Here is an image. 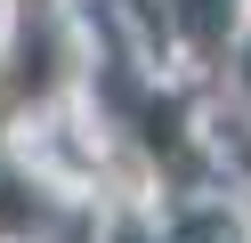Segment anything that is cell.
Masks as SVG:
<instances>
[{
  "instance_id": "obj_1",
  "label": "cell",
  "mask_w": 251,
  "mask_h": 243,
  "mask_svg": "<svg viewBox=\"0 0 251 243\" xmlns=\"http://www.w3.org/2000/svg\"><path fill=\"white\" fill-rule=\"evenodd\" d=\"M243 73H251V65H243Z\"/></svg>"
}]
</instances>
